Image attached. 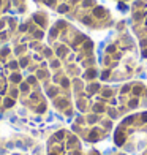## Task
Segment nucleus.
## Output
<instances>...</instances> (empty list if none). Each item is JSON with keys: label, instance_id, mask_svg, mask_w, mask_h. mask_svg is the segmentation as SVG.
<instances>
[{"label": "nucleus", "instance_id": "nucleus-2", "mask_svg": "<svg viewBox=\"0 0 147 155\" xmlns=\"http://www.w3.org/2000/svg\"><path fill=\"white\" fill-rule=\"evenodd\" d=\"M11 6L18 13H24L27 10V2L25 0H11Z\"/></svg>", "mask_w": 147, "mask_h": 155}, {"label": "nucleus", "instance_id": "nucleus-1", "mask_svg": "<svg viewBox=\"0 0 147 155\" xmlns=\"http://www.w3.org/2000/svg\"><path fill=\"white\" fill-rule=\"evenodd\" d=\"M11 8V0H0V18L6 16V13H10Z\"/></svg>", "mask_w": 147, "mask_h": 155}]
</instances>
